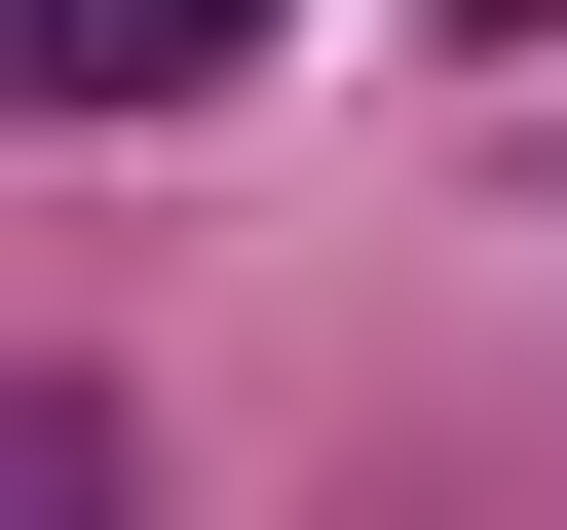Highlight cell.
Listing matches in <instances>:
<instances>
[{
    "label": "cell",
    "mask_w": 567,
    "mask_h": 530,
    "mask_svg": "<svg viewBox=\"0 0 567 530\" xmlns=\"http://www.w3.org/2000/svg\"><path fill=\"white\" fill-rule=\"evenodd\" d=\"M303 0H0V114H227Z\"/></svg>",
    "instance_id": "1"
},
{
    "label": "cell",
    "mask_w": 567,
    "mask_h": 530,
    "mask_svg": "<svg viewBox=\"0 0 567 530\" xmlns=\"http://www.w3.org/2000/svg\"><path fill=\"white\" fill-rule=\"evenodd\" d=\"M0 530H152V417L114 379H0Z\"/></svg>",
    "instance_id": "2"
}]
</instances>
